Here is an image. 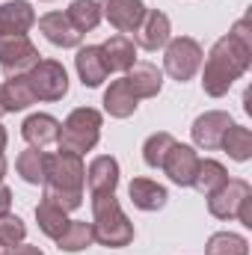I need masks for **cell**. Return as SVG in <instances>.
Instances as JSON below:
<instances>
[{"mask_svg":"<svg viewBox=\"0 0 252 255\" xmlns=\"http://www.w3.org/2000/svg\"><path fill=\"white\" fill-rule=\"evenodd\" d=\"M101 54H104L107 71H127L130 65L136 63V45H133V39L125 36V33L110 36V39L101 45Z\"/></svg>","mask_w":252,"mask_h":255,"instance_id":"d6986e66","label":"cell"},{"mask_svg":"<svg viewBox=\"0 0 252 255\" xmlns=\"http://www.w3.org/2000/svg\"><path fill=\"white\" fill-rule=\"evenodd\" d=\"M125 83L133 92V98H154L163 89V71L154 63H133L125 71Z\"/></svg>","mask_w":252,"mask_h":255,"instance_id":"5bb4252c","label":"cell"},{"mask_svg":"<svg viewBox=\"0 0 252 255\" xmlns=\"http://www.w3.org/2000/svg\"><path fill=\"white\" fill-rule=\"evenodd\" d=\"M3 175H6V157L0 154V181H3Z\"/></svg>","mask_w":252,"mask_h":255,"instance_id":"8d00e7d4","label":"cell"},{"mask_svg":"<svg viewBox=\"0 0 252 255\" xmlns=\"http://www.w3.org/2000/svg\"><path fill=\"white\" fill-rule=\"evenodd\" d=\"M36 24V12L27 0H9L0 6V36H27Z\"/></svg>","mask_w":252,"mask_h":255,"instance_id":"e0dca14e","label":"cell"},{"mask_svg":"<svg viewBox=\"0 0 252 255\" xmlns=\"http://www.w3.org/2000/svg\"><path fill=\"white\" fill-rule=\"evenodd\" d=\"M101 113L95 107H77L65 116V122H60V151H71V154H86L98 145L101 139Z\"/></svg>","mask_w":252,"mask_h":255,"instance_id":"277c9868","label":"cell"},{"mask_svg":"<svg viewBox=\"0 0 252 255\" xmlns=\"http://www.w3.org/2000/svg\"><path fill=\"white\" fill-rule=\"evenodd\" d=\"M39 30H42L45 39H48L51 45H57V48H77L80 39H83V36L71 27V21H68L65 12H48V15H42V18H39Z\"/></svg>","mask_w":252,"mask_h":255,"instance_id":"ac0fdd59","label":"cell"},{"mask_svg":"<svg viewBox=\"0 0 252 255\" xmlns=\"http://www.w3.org/2000/svg\"><path fill=\"white\" fill-rule=\"evenodd\" d=\"M127 196H130L133 208H139V211H160L169 199L166 187L151 181V178H133L127 184Z\"/></svg>","mask_w":252,"mask_h":255,"instance_id":"ffe728a7","label":"cell"},{"mask_svg":"<svg viewBox=\"0 0 252 255\" xmlns=\"http://www.w3.org/2000/svg\"><path fill=\"white\" fill-rule=\"evenodd\" d=\"M74 68H77V77L83 86L95 89L107 80V63H104V54H101V45H86V48H77V57H74Z\"/></svg>","mask_w":252,"mask_h":255,"instance_id":"9a60e30c","label":"cell"},{"mask_svg":"<svg viewBox=\"0 0 252 255\" xmlns=\"http://www.w3.org/2000/svg\"><path fill=\"white\" fill-rule=\"evenodd\" d=\"M226 181H229V169H226L220 160H214V157L199 160V166H196V178H193V187H196L199 193L211 196V193L220 190Z\"/></svg>","mask_w":252,"mask_h":255,"instance_id":"7402d4cb","label":"cell"},{"mask_svg":"<svg viewBox=\"0 0 252 255\" xmlns=\"http://www.w3.org/2000/svg\"><path fill=\"white\" fill-rule=\"evenodd\" d=\"M205 255H250V241L235 232H217L208 238Z\"/></svg>","mask_w":252,"mask_h":255,"instance_id":"f1b7e54d","label":"cell"},{"mask_svg":"<svg viewBox=\"0 0 252 255\" xmlns=\"http://www.w3.org/2000/svg\"><path fill=\"white\" fill-rule=\"evenodd\" d=\"M86 184H89V196L116 193V187H119V160L110 157V154L92 157V163L86 166Z\"/></svg>","mask_w":252,"mask_h":255,"instance_id":"4fadbf2b","label":"cell"},{"mask_svg":"<svg viewBox=\"0 0 252 255\" xmlns=\"http://www.w3.org/2000/svg\"><path fill=\"white\" fill-rule=\"evenodd\" d=\"M172 24H169V15L166 12H160V9H145V15H142V21H139V27H136V33H133V45H139L142 51H160L172 36Z\"/></svg>","mask_w":252,"mask_h":255,"instance_id":"30bf717a","label":"cell"},{"mask_svg":"<svg viewBox=\"0 0 252 255\" xmlns=\"http://www.w3.org/2000/svg\"><path fill=\"white\" fill-rule=\"evenodd\" d=\"M6 142H9V136H6V128L0 125V154H3V148H6Z\"/></svg>","mask_w":252,"mask_h":255,"instance_id":"e575fe53","label":"cell"},{"mask_svg":"<svg viewBox=\"0 0 252 255\" xmlns=\"http://www.w3.org/2000/svg\"><path fill=\"white\" fill-rule=\"evenodd\" d=\"M42 60L39 48L27 36H0V68L6 77H21Z\"/></svg>","mask_w":252,"mask_h":255,"instance_id":"52a82bcc","label":"cell"},{"mask_svg":"<svg viewBox=\"0 0 252 255\" xmlns=\"http://www.w3.org/2000/svg\"><path fill=\"white\" fill-rule=\"evenodd\" d=\"M0 116H6V104H3V83H0Z\"/></svg>","mask_w":252,"mask_h":255,"instance_id":"d590c367","label":"cell"},{"mask_svg":"<svg viewBox=\"0 0 252 255\" xmlns=\"http://www.w3.org/2000/svg\"><path fill=\"white\" fill-rule=\"evenodd\" d=\"M172 145H175V136H172V133H166V130L151 133V136L142 142V160H145V166L160 169V166H163V157L169 154Z\"/></svg>","mask_w":252,"mask_h":255,"instance_id":"f546056e","label":"cell"},{"mask_svg":"<svg viewBox=\"0 0 252 255\" xmlns=\"http://www.w3.org/2000/svg\"><path fill=\"white\" fill-rule=\"evenodd\" d=\"M24 77H27L36 101H63L68 92V74L60 60H39Z\"/></svg>","mask_w":252,"mask_h":255,"instance_id":"8992f818","label":"cell"},{"mask_svg":"<svg viewBox=\"0 0 252 255\" xmlns=\"http://www.w3.org/2000/svg\"><path fill=\"white\" fill-rule=\"evenodd\" d=\"M83 184H86V166L80 154L71 151H48L45 154V202L77 211L83 205Z\"/></svg>","mask_w":252,"mask_h":255,"instance_id":"7a4b0ae2","label":"cell"},{"mask_svg":"<svg viewBox=\"0 0 252 255\" xmlns=\"http://www.w3.org/2000/svg\"><path fill=\"white\" fill-rule=\"evenodd\" d=\"M6 255H45L39 247H30V244H18V247H12Z\"/></svg>","mask_w":252,"mask_h":255,"instance_id":"836d02e7","label":"cell"},{"mask_svg":"<svg viewBox=\"0 0 252 255\" xmlns=\"http://www.w3.org/2000/svg\"><path fill=\"white\" fill-rule=\"evenodd\" d=\"M65 15H68L71 27H74L80 36L89 33V30H95V27L101 24V6H98V0H74V3L65 9Z\"/></svg>","mask_w":252,"mask_h":255,"instance_id":"d4e9b609","label":"cell"},{"mask_svg":"<svg viewBox=\"0 0 252 255\" xmlns=\"http://www.w3.org/2000/svg\"><path fill=\"white\" fill-rule=\"evenodd\" d=\"M199 154H196V148L193 145H184V142H175L172 148H169V154L163 157V172L169 175V181L172 184H178V187H193V178H196V166H199Z\"/></svg>","mask_w":252,"mask_h":255,"instance_id":"8fae6325","label":"cell"},{"mask_svg":"<svg viewBox=\"0 0 252 255\" xmlns=\"http://www.w3.org/2000/svg\"><path fill=\"white\" fill-rule=\"evenodd\" d=\"M232 125H235V119H232L226 110H208V113L196 116V122H193V128H190V133H193V142H196L199 148L214 151V148H220L223 133H226Z\"/></svg>","mask_w":252,"mask_h":255,"instance_id":"ba28073f","label":"cell"},{"mask_svg":"<svg viewBox=\"0 0 252 255\" xmlns=\"http://www.w3.org/2000/svg\"><path fill=\"white\" fill-rule=\"evenodd\" d=\"M24 238H27V226H24V220L15 217V214H3V217H0V247L12 250V247L24 244Z\"/></svg>","mask_w":252,"mask_h":255,"instance_id":"4dcf8cb0","label":"cell"},{"mask_svg":"<svg viewBox=\"0 0 252 255\" xmlns=\"http://www.w3.org/2000/svg\"><path fill=\"white\" fill-rule=\"evenodd\" d=\"M136 107H139V101H136V98H133V92L127 89L125 77L113 80V83H110V89L104 92V110H107L113 119H127V116H133V113H136Z\"/></svg>","mask_w":252,"mask_h":255,"instance_id":"44dd1931","label":"cell"},{"mask_svg":"<svg viewBox=\"0 0 252 255\" xmlns=\"http://www.w3.org/2000/svg\"><path fill=\"white\" fill-rule=\"evenodd\" d=\"M238 220H241V226L252 229V196H247V199L241 202V208H238Z\"/></svg>","mask_w":252,"mask_h":255,"instance_id":"1f68e13d","label":"cell"},{"mask_svg":"<svg viewBox=\"0 0 252 255\" xmlns=\"http://www.w3.org/2000/svg\"><path fill=\"white\" fill-rule=\"evenodd\" d=\"M3 104H6V113H21L27 110L30 104H36V95L27 83V77H9L3 83Z\"/></svg>","mask_w":252,"mask_h":255,"instance_id":"cb8c5ba5","label":"cell"},{"mask_svg":"<svg viewBox=\"0 0 252 255\" xmlns=\"http://www.w3.org/2000/svg\"><path fill=\"white\" fill-rule=\"evenodd\" d=\"M202 60H205V51L196 39L190 36H178V39H169L163 45V71L178 80V83H187L193 80V74L202 68Z\"/></svg>","mask_w":252,"mask_h":255,"instance_id":"5b68a950","label":"cell"},{"mask_svg":"<svg viewBox=\"0 0 252 255\" xmlns=\"http://www.w3.org/2000/svg\"><path fill=\"white\" fill-rule=\"evenodd\" d=\"M21 136L30 142V148H48L60 139V119L51 113H33L21 122Z\"/></svg>","mask_w":252,"mask_h":255,"instance_id":"2e32d148","label":"cell"},{"mask_svg":"<svg viewBox=\"0 0 252 255\" xmlns=\"http://www.w3.org/2000/svg\"><path fill=\"white\" fill-rule=\"evenodd\" d=\"M36 223H39V229H42L45 238L57 241L65 232V226H68V211H63V208H57V205H51V202L42 199L36 205Z\"/></svg>","mask_w":252,"mask_h":255,"instance_id":"484cf974","label":"cell"},{"mask_svg":"<svg viewBox=\"0 0 252 255\" xmlns=\"http://www.w3.org/2000/svg\"><path fill=\"white\" fill-rule=\"evenodd\" d=\"M95 244V235H92V223L86 220H68L65 232L57 238V247L63 253H83Z\"/></svg>","mask_w":252,"mask_h":255,"instance_id":"603a6c76","label":"cell"},{"mask_svg":"<svg viewBox=\"0 0 252 255\" xmlns=\"http://www.w3.org/2000/svg\"><path fill=\"white\" fill-rule=\"evenodd\" d=\"M9 208H12V190L0 181V217H3V214H9Z\"/></svg>","mask_w":252,"mask_h":255,"instance_id":"d6a6232c","label":"cell"},{"mask_svg":"<svg viewBox=\"0 0 252 255\" xmlns=\"http://www.w3.org/2000/svg\"><path fill=\"white\" fill-rule=\"evenodd\" d=\"M252 65V24L250 18H241L232 33H226L223 39L214 42L205 71H202V89L211 98H223L229 95V89L235 86V80H241Z\"/></svg>","mask_w":252,"mask_h":255,"instance_id":"6da1fadb","label":"cell"},{"mask_svg":"<svg viewBox=\"0 0 252 255\" xmlns=\"http://www.w3.org/2000/svg\"><path fill=\"white\" fill-rule=\"evenodd\" d=\"M101 6V18H107L119 33H136L142 15H145V3L142 0H98Z\"/></svg>","mask_w":252,"mask_h":255,"instance_id":"7c38bea8","label":"cell"},{"mask_svg":"<svg viewBox=\"0 0 252 255\" xmlns=\"http://www.w3.org/2000/svg\"><path fill=\"white\" fill-rule=\"evenodd\" d=\"M45 148H27L18 154L15 169L27 184H45Z\"/></svg>","mask_w":252,"mask_h":255,"instance_id":"83f0119b","label":"cell"},{"mask_svg":"<svg viewBox=\"0 0 252 255\" xmlns=\"http://www.w3.org/2000/svg\"><path fill=\"white\" fill-rule=\"evenodd\" d=\"M247 196H252L250 181H244V178H229L220 190L208 196V211H211V217H217V220H235V217H238V208H241V202H244Z\"/></svg>","mask_w":252,"mask_h":255,"instance_id":"9c48e42d","label":"cell"},{"mask_svg":"<svg viewBox=\"0 0 252 255\" xmlns=\"http://www.w3.org/2000/svg\"><path fill=\"white\" fill-rule=\"evenodd\" d=\"M220 148H226V154H229L232 160H238V163H247V160L252 157V133H250V128L232 125L226 133H223V142H220Z\"/></svg>","mask_w":252,"mask_h":255,"instance_id":"4316f807","label":"cell"},{"mask_svg":"<svg viewBox=\"0 0 252 255\" xmlns=\"http://www.w3.org/2000/svg\"><path fill=\"white\" fill-rule=\"evenodd\" d=\"M92 235L107 250H122L133 241V223L125 217L116 193L92 196Z\"/></svg>","mask_w":252,"mask_h":255,"instance_id":"3957f363","label":"cell"},{"mask_svg":"<svg viewBox=\"0 0 252 255\" xmlns=\"http://www.w3.org/2000/svg\"><path fill=\"white\" fill-rule=\"evenodd\" d=\"M6 253H9V250H6V247H0V255H6Z\"/></svg>","mask_w":252,"mask_h":255,"instance_id":"74e56055","label":"cell"}]
</instances>
